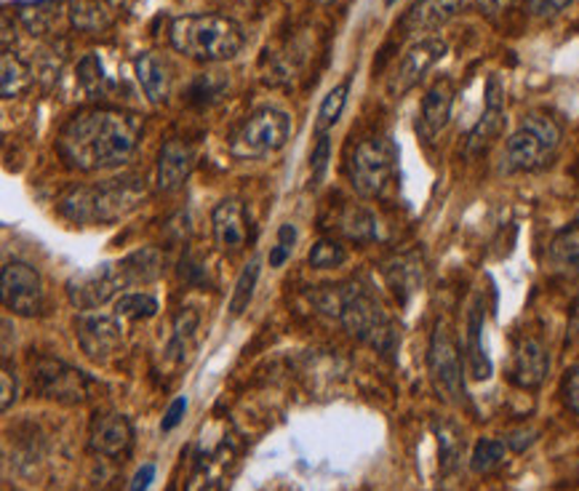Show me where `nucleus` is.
<instances>
[{
	"label": "nucleus",
	"mask_w": 579,
	"mask_h": 491,
	"mask_svg": "<svg viewBox=\"0 0 579 491\" xmlns=\"http://www.w3.org/2000/svg\"><path fill=\"white\" fill-rule=\"evenodd\" d=\"M142 131L144 121L134 112L112 108L83 110L62 126L57 150L70 169L86 174L112 171L134 158Z\"/></svg>",
	"instance_id": "nucleus-1"
},
{
	"label": "nucleus",
	"mask_w": 579,
	"mask_h": 491,
	"mask_svg": "<svg viewBox=\"0 0 579 491\" xmlns=\"http://www.w3.org/2000/svg\"><path fill=\"white\" fill-rule=\"evenodd\" d=\"M310 300L323 315L337 318L350 337L375 348L377 353L396 355L398 342H401L396 321H392L385 304L377 300L375 291L366 287L363 281H348L342 287H323L312 291Z\"/></svg>",
	"instance_id": "nucleus-2"
},
{
	"label": "nucleus",
	"mask_w": 579,
	"mask_h": 491,
	"mask_svg": "<svg viewBox=\"0 0 579 491\" xmlns=\"http://www.w3.org/2000/svg\"><path fill=\"white\" fill-rule=\"evenodd\" d=\"M148 184L139 177L108 179L99 184H78L59 198V214L76 224H112L142 206Z\"/></svg>",
	"instance_id": "nucleus-3"
},
{
	"label": "nucleus",
	"mask_w": 579,
	"mask_h": 491,
	"mask_svg": "<svg viewBox=\"0 0 579 491\" xmlns=\"http://www.w3.org/2000/svg\"><path fill=\"white\" fill-rule=\"evenodd\" d=\"M169 41L179 54L198 62H230L243 51L246 32L236 19L222 14H184L169 24Z\"/></svg>",
	"instance_id": "nucleus-4"
},
{
	"label": "nucleus",
	"mask_w": 579,
	"mask_h": 491,
	"mask_svg": "<svg viewBox=\"0 0 579 491\" xmlns=\"http://www.w3.org/2000/svg\"><path fill=\"white\" fill-rule=\"evenodd\" d=\"M561 123L548 112H529L521 126L512 131L502 152V174H526L539 171L550 163L561 144Z\"/></svg>",
	"instance_id": "nucleus-5"
},
{
	"label": "nucleus",
	"mask_w": 579,
	"mask_h": 491,
	"mask_svg": "<svg viewBox=\"0 0 579 491\" xmlns=\"http://www.w3.org/2000/svg\"><path fill=\"white\" fill-rule=\"evenodd\" d=\"M289 137V112L278 108H259L238 126V131L230 139V152L241 161H257V158H268L272 152L283 150Z\"/></svg>",
	"instance_id": "nucleus-6"
},
{
	"label": "nucleus",
	"mask_w": 579,
	"mask_h": 491,
	"mask_svg": "<svg viewBox=\"0 0 579 491\" xmlns=\"http://www.w3.org/2000/svg\"><path fill=\"white\" fill-rule=\"evenodd\" d=\"M396 166L398 150L388 137L361 139L348 161V177L352 190L361 198H379L388 190L390 179L396 177Z\"/></svg>",
	"instance_id": "nucleus-7"
},
{
	"label": "nucleus",
	"mask_w": 579,
	"mask_h": 491,
	"mask_svg": "<svg viewBox=\"0 0 579 491\" xmlns=\"http://www.w3.org/2000/svg\"><path fill=\"white\" fill-rule=\"evenodd\" d=\"M134 275H131L129 262H104L97 268L83 270V273L72 275L68 281V300L76 310L91 313V310L104 308L110 300H116L118 294H123L126 289H134Z\"/></svg>",
	"instance_id": "nucleus-8"
},
{
	"label": "nucleus",
	"mask_w": 579,
	"mask_h": 491,
	"mask_svg": "<svg viewBox=\"0 0 579 491\" xmlns=\"http://www.w3.org/2000/svg\"><path fill=\"white\" fill-rule=\"evenodd\" d=\"M428 369L430 380L436 384V390L441 393L449 403H462L465 401V363L459 355V344L451 334V327L438 318L436 327L430 334V348H428Z\"/></svg>",
	"instance_id": "nucleus-9"
},
{
	"label": "nucleus",
	"mask_w": 579,
	"mask_h": 491,
	"mask_svg": "<svg viewBox=\"0 0 579 491\" xmlns=\"http://www.w3.org/2000/svg\"><path fill=\"white\" fill-rule=\"evenodd\" d=\"M32 388L43 398L59 403H81L89 395L91 380L81 369L70 367V363L57 361V358H36L32 361Z\"/></svg>",
	"instance_id": "nucleus-10"
},
{
	"label": "nucleus",
	"mask_w": 579,
	"mask_h": 491,
	"mask_svg": "<svg viewBox=\"0 0 579 491\" xmlns=\"http://www.w3.org/2000/svg\"><path fill=\"white\" fill-rule=\"evenodd\" d=\"M0 300L14 315L32 318L43 310V281L28 262H6L0 270Z\"/></svg>",
	"instance_id": "nucleus-11"
},
{
	"label": "nucleus",
	"mask_w": 579,
	"mask_h": 491,
	"mask_svg": "<svg viewBox=\"0 0 579 491\" xmlns=\"http://www.w3.org/2000/svg\"><path fill=\"white\" fill-rule=\"evenodd\" d=\"M76 334L83 353L97 363H108L123 353L121 315L86 313L76 321Z\"/></svg>",
	"instance_id": "nucleus-12"
},
{
	"label": "nucleus",
	"mask_w": 579,
	"mask_h": 491,
	"mask_svg": "<svg viewBox=\"0 0 579 491\" xmlns=\"http://www.w3.org/2000/svg\"><path fill=\"white\" fill-rule=\"evenodd\" d=\"M446 54H449V46H446V41H441V38H422V41H417L401 57L396 72L390 76L388 94L396 99L409 94V91L415 89V86L422 81V78L428 76V72L436 68Z\"/></svg>",
	"instance_id": "nucleus-13"
},
{
	"label": "nucleus",
	"mask_w": 579,
	"mask_h": 491,
	"mask_svg": "<svg viewBox=\"0 0 579 491\" xmlns=\"http://www.w3.org/2000/svg\"><path fill=\"white\" fill-rule=\"evenodd\" d=\"M211 228H214V243L224 254H238L249 238V214L238 198H224L211 211Z\"/></svg>",
	"instance_id": "nucleus-14"
},
{
	"label": "nucleus",
	"mask_w": 579,
	"mask_h": 491,
	"mask_svg": "<svg viewBox=\"0 0 579 491\" xmlns=\"http://www.w3.org/2000/svg\"><path fill=\"white\" fill-rule=\"evenodd\" d=\"M505 129V89L499 83L497 76L489 78L486 83V108L483 116L478 118V123L472 126V131L468 134V152L476 156V152H483L489 148L495 139L502 134Z\"/></svg>",
	"instance_id": "nucleus-15"
},
{
	"label": "nucleus",
	"mask_w": 579,
	"mask_h": 491,
	"mask_svg": "<svg viewBox=\"0 0 579 491\" xmlns=\"http://www.w3.org/2000/svg\"><path fill=\"white\" fill-rule=\"evenodd\" d=\"M550 371V353L537 337H521L512 353V382L523 390H537Z\"/></svg>",
	"instance_id": "nucleus-16"
},
{
	"label": "nucleus",
	"mask_w": 579,
	"mask_h": 491,
	"mask_svg": "<svg viewBox=\"0 0 579 491\" xmlns=\"http://www.w3.org/2000/svg\"><path fill=\"white\" fill-rule=\"evenodd\" d=\"M451 110H455V83L449 78H441L428 89V94L422 99V108H419V121L417 131L422 139L432 142L451 121Z\"/></svg>",
	"instance_id": "nucleus-17"
},
{
	"label": "nucleus",
	"mask_w": 579,
	"mask_h": 491,
	"mask_svg": "<svg viewBox=\"0 0 579 491\" xmlns=\"http://www.w3.org/2000/svg\"><path fill=\"white\" fill-rule=\"evenodd\" d=\"M192 169H196V150L182 139H169L158 152L156 182L161 192H174L188 182Z\"/></svg>",
	"instance_id": "nucleus-18"
},
{
	"label": "nucleus",
	"mask_w": 579,
	"mask_h": 491,
	"mask_svg": "<svg viewBox=\"0 0 579 491\" xmlns=\"http://www.w3.org/2000/svg\"><path fill=\"white\" fill-rule=\"evenodd\" d=\"M89 441L97 454L118 460V457L129 454L131 443H134V428H131L129 417L123 414H99L91 422Z\"/></svg>",
	"instance_id": "nucleus-19"
},
{
	"label": "nucleus",
	"mask_w": 579,
	"mask_h": 491,
	"mask_svg": "<svg viewBox=\"0 0 579 491\" xmlns=\"http://www.w3.org/2000/svg\"><path fill=\"white\" fill-rule=\"evenodd\" d=\"M483 327H486V308L481 297H476L468 310V331H465V363H468V371L472 380L483 382L489 380L491 371V358L486 355L483 348Z\"/></svg>",
	"instance_id": "nucleus-20"
},
{
	"label": "nucleus",
	"mask_w": 579,
	"mask_h": 491,
	"mask_svg": "<svg viewBox=\"0 0 579 491\" xmlns=\"http://www.w3.org/2000/svg\"><path fill=\"white\" fill-rule=\"evenodd\" d=\"M465 0H415L411 9L403 17L406 36H419V32H430L443 28L449 19L459 14Z\"/></svg>",
	"instance_id": "nucleus-21"
},
{
	"label": "nucleus",
	"mask_w": 579,
	"mask_h": 491,
	"mask_svg": "<svg viewBox=\"0 0 579 491\" xmlns=\"http://www.w3.org/2000/svg\"><path fill=\"white\" fill-rule=\"evenodd\" d=\"M382 273H385V281H388V287L392 289V294L398 297V302L406 304L419 289H422L425 262L417 251H411V254H401L396 257V260L385 262Z\"/></svg>",
	"instance_id": "nucleus-22"
},
{
	"label": "nucleus",
	"mask_w": 579,
	"mask_h": 491,
	"mask_svg": "<svg viewBox=\"0 0 579 491\" xmlns=\"http://www.w3.org/2000/svg\"><path fill=\"white\" fill-rule=\"evenodd\" d=\"M134 72L139 86H142L144 97H148L152 104H161L169 99L171 76H169V64H166L161 57L152 54V51H142V54L134 59Z\"/></svg>",
	"instance_id": "nucleus-23"
},
{
	"label": "nucleus",
	"mask_w": 579,
	"mask_h": 491,
	"mask_svg": "<svg viewBox=\"0 0 579 491\" xmlns=\"http://www.w3.org/2000/svg\"><path fill=\"white\" fill-rule=\"evenodd\" d=\"M11 9L30 36H46L57 28L59 14H62V0H28V3L11 6Z\"/></svg>",
	"instance_id": "nucleus-24"
},
{
	"label": "nucleus",
	"mask_w": 579,
	"mask_h": 491,
	"mask_svg": "<svg viewBox=\"0 0 579 491\" xmlns=\"http://www.w3.org/2000/svg\"><path fill=\"white\" fill-rule=\"evenodd\" d=\"M548 264L558 273H575V270H579V219L552 236L548 246Z\"/></svg>",
	"instance_id": "nucleus-25"
},
{
	"label": "nucleus",
	"mask_w": 579,
	"mask_h": 491,
	"mask_svg": "<svg viewBox=\"0 0 579 491\" xmlns=\"http://www.w3.org/2000/svg\"><path fill=\"white\" fill-rule=\"evenodd\" d=\"M339 230H342L345 236H348L350 241H356V243H369V241H377V238H379L377 217L371 214L369 209H363V206H358V203L345 206L342 217H339Z\"/></svg>",
	"instance_id": "nucleus-26"
},
{
	"label": "nucleus",
	"mask_w": 579,
	"mask_h": 491,
	"mask_svg": "<svg viewBox=\"0 0 579 491\" xmlns=\"http://www.w3.org/2000/svg\"><path fill=\"white\" fill-rule=\"evenodd\" d=\"M32 81L30 68L19 59L14 51L3 49V57H0V91H3V99H14L28 89Z\"/></svg>",
	"instance_id": "nucleus-27"
},
{
	"label": "nucleus",
	"mask_w": 579,
	"mask_h": 491,
	"mask_svg": "<svg viewBox=\"0 0 579 491\" xmlns=\"http://www.w3.org/2000/svg\"><path fill=\"white\" fill-rule=\"evenodd\" d=\"M348 94H350V78L348 81L337 83L335 89L323 97L316 118V137H326L339 123V118H342L345 112V104H348Z\"/></svg>",
	"instance_id": "nucleus-28"
},
{
	"label": "nucleus",
	"mask_w": 579,
	"mask_h": 491,
	"mask_svg": "<svg viewBox=\"0 0 579 491\" xmlns=\"http://www.w3.org/2000/svg\"><path fill=\"white\" fill-rule=\"evenodd\" d=\"M259 273H262V260L254 257V260H251L241 270V275H238V281H236V289H232V297H230V315L232 318H241L246 310H249L251 300H254Z\"/></svg>",
	"instance_id": "nucleus-29"
},
{
	"label": "nucleus",
	"mask_w": 579,
	"mask_h": 491,
	"mask_svg": "<svg viewBox=\"0 0 579 491\" xmlns=\"http://www.w3.org/2000/svg\"><path fill=\"white\" fill-rule=\"evenodd\" d=\"M68 14L72 28L83 32H99L110 24V11L99 0H72Z\"/></svg>",
	"instance_id": "nucleus-30"
},
{
	"label": "nucleus",
	"mask_w": 579,
	"mask_h": 491,
	"mask_svg": "<svg viewBox=\"0 0 579 491\" xmlns=\"http://www.w3.org/2000/svg\"><path fill=\"white\" fill-rule=\"evenodd\" d=\"M198 323H201V315H198V310H192V308H184L182 313L174 318V334H171L169 348H166L169 358H174V361H184V353H188L190 340L196 337Z\"/></svg>",
	"instance_id": "nucleus-31"
},
{
	"label": "nucleus",
	"mask_w": 579,
	"mask_h": 491,
	"mask_svg": "<svg viewBox=\"0 0 579 491\" xmlns=\"http://www.w3.org/2000/svg\"><path fill=\"white\" fill-rule=\"evenodd\" d=\"M78 83H81L83 94L91 99H99L108 94L110 89V78L104 76L102 62H99L97 54H86L78 64Z\"/></svg>",
	"instance_id": "nucleus-32"
},
{
	"label": "nucleus",
	"mask_w": 579,
	"mask_h": 491,
	"mask_svg": "<svg viewBox=\"0 0 579 491\" xmlns=\"http://www.w3.org/2000/svg\"><path fill=\"white\" fill-rule=\"evenodd\" d=\"M116 310L121 318H131V321H148V318L158 315V300L144 291H126L118 297Z\"/></svg>",
	"instance_id": "nucleus-33"
},
{
	"label": "nucleus",
	"mask_w": 579,
	"mask_h": 491,
	"mask_svg": "<svg viewBox=\"0 0 579 491\" xmlns=\"http://www.w3.org/2000/svg\"><path fill=\"white\" fill-rule=\"evenodd\" d=\"M505 454H508V443L497 441V438H481L470 454V468L476 473H491L505 462Z\"/></svg>",
	"instance_id": "nucleus-34"
},
{
	"label": "nucleus",
	"mask_w": 579,
	"mask_h": 491,
	"mask_svg": "<svg viewBox=\"0 0 579 491\" xmlns=\"http://www.w3.org/2000/svg\"><path fill=\"white\" fill-rule=\"evenodd\" d=\"M345 260H348V251H345V246L335 241V238H321L308 254V264L312 270L339 268V264H345Z\"/></svg>",
	"instance_id": "nucleus-35"
},
{
	"label": "nucleus",
	"mask_w": 579,
	"mask_h": 491,
	"mask_svg": "<svg viewBox=\"0 0 579 491\" xmlns=\"http://www.w3.org/2000/svg\"><path fill=\"white\" fill-rule=\"evenodd\" d=\"M329 161H331V139L326 134V137H318L316 148H312V156H310L312 188H318V184L323 182L326 171H329Z\"/></svg>",
	"instance_id": "nucleus-36"
},
{
	"label": "nucleus",
	"mask_w": 579,
	"mask_h": 491,
	"mask_svg": "<svg viewBox=\"0 0 579 491\" xmlns=\"http://www.w3.org/2000/svg\"><path fill=\"white\" fill-rule=\"evenodd\" d=\"M438 438H441V457H443V468L451 470L459 462V454H462V441H459V433L451 424L438 430Z\"/></svg>",
	"instance_id": "nucleus-37"
},
{
	"label": "nucleus",
	"mask_w": 579,
	"mask_h": 491,
	"mask_svg": "<svg viewBox=\"0 0 579 491\" xmlns=\"http://www.w3.org/2000/svg\"><path fill=\"white\" fill-rule=\"evenodd\" d=\"M17 390H19V384H17L14 369H11L9 361H3V369H0V395H3L0 398V409L9 411L11 407H14Z\"/></svg>",
	"instance_id": "nucleus-38"
},
{
	"label": "nucleus",
	"mask_w": 579,
	"mask_h": 491,
	"mask_svg": "<svg viewBox=\"0 0 579 491\" xmlns=\"http://www.w3.org/2000/svg\"><path fill=\"white\" fill-rule=\"evenodd\" d=\"M561 393H563L566 409H569L571 414L579 417V363H577V367H571L569 371H566Z\"/></svg>",
	"instance_id": "nucleus-39"
},
{
	"label": "nucleus",
	"mask_w": 579,
	"mask_h": 491,
	"mask_svg": "<svg viewBox=\"0 0 579 491\" xmlns=\"http://www.w3.org/2000/svg\"><path fill=\"white\" fill-rule=\"evenodd\" d=\"M571 3H575V0H526V9L535 17H556L561 14L563 9H569Z\"/></svg>",
	"instance_id": "nucleus-40"
},
{
	"label": "nucleus",
	"mask_w": 579,
	"mask_h": 491,
	"mask_svg": "<svg viewBox=\"0 0 579 491\" xmlns=\"http://www.w3.org/2000/svg\"><path fill=\"white\" fill-rule=\"evenodd\" d=\"M184 411H188V398L182 395V398H177L174 403H171L169 411H166V417H163V422H161V430H163V433H171V430H174L177 424L182 422Z\"/></svg>",
	"instance_id": "nucleus-41"
},
{
	"label": "nucleus",
	"mask_w": 579,
	"mask_h": 491,
	"mask_svg": "<svg viewBox=\"0 0 579 491\" xmlns=\"http://www.w3.org/2000/svg\"><path fill=\"white\" fill-rule=\"evenodd\" d=\"M152 481H156V464L148 462L137 470V475H134V481H131L129 491H148Z\"/></svg>",
	"instance_id": "nucleus-42"
},
{
	"label": "nucleus",
	"mask_w": 579,
	"mask_h": 491,
	"mask_svg": "<svg viewBox=\"0 0 579 491\" xmlns=\"http://www.w3.org/2000/svg\"><path fill=\"white\" fill-rule=\"evenodd\" d=\"M535 430L531 428H526V430H516V433H510V438H508V447L512 449V451H523L526 447H531V443H535Z\"/></svg>",
	"instance_id": "nucleus-43"
},
{
	"label": "nucleus",
	"mask_w": 579,
	"mask_h": 491,
	"mask_svg": "<svg viewBox=\"0 0 579 491\" xmlns=\"http://www.w3.org/2000/svg\"><path fill=\"white\" fill-rule=\"evenodd\" d=\"M278 243L283 246V249L295 251V243H297V228L291 222H283L281 228H278Z\"/></svg>",
	"instance_id": "nucleus-44"
},
{
	"label": "nucleus",
	"mask_w": 579,
	"mask_h": 491,
	"mask_svg": "<svg viewBox=\"0 0 579 491\" xmlns=\"http://www.w3.org/2000/svg\"><path fill=\"white\" fill-rule=\"evenodd\" d=\"M476 3H478V9L483 11V14L495 17V14H499V11H502V9H508L512 0H476Z\"/></svg>",
	"instance_id": "nucleus-45"
},
{
	"label": "nucleus",
	"mask_w": 579,
	"mask_h": 491,
	"mask_svg": "<svg viewBox=\"0 0 579 491\" xmlns=\"http://www.w3.org/2000/svg\"><path fill=\"white\" fill-rule=\"evenodd\" d=\"M289 257H291V251L283 249L281 243H276V246H272V249H270V268H283Z\"/></svg>",
	"instance_id": "nucleus-46"
},
{
	"label": "nucleus",
	"mask_w": 579,
	"mask_h": 491,
	"mask_svg": "<svg viewBox=\"0 0 579 491\" xmlns=\"http://www.w3.org/2000/svg\"><path fill=\"white\" fill-rule=\"evenodd\" d=\"M571 329L579 331V302H577V308H575V321H571Z\"/></svg>",
	"instance_id": "nucleus-47"
},
{
	"label": "nucleus",
	"mask_w": 579,
	"mask_h": 491,
	"mask_svg": "<svg viewBox=\"0 0 579 491\" xmlns=\"http://www.w3.org/2000/svg\"><path fill=\"white\" fill-rule=\"evenodd\" d=\"M316 3H321V6H331V3H337V0H316Z\"/></svg>",
	"instance_id": "nucleus-48"
},
{
	"label": "nucleus",
	"mask_w": 579,
	"mask_h": 491,
	"mask_svg": "<svg viewBox=\"0 0 579 491\" xmlns=\"http://www.w3.org/2000/svg\"><path fill=\"white\" fill-rule=\"evenodd\" d=\"M385 3H388V6H396V3H398V0H385Z\"/></svg>",
	"instance_id": "nucleus-49"
}]
</instances>
